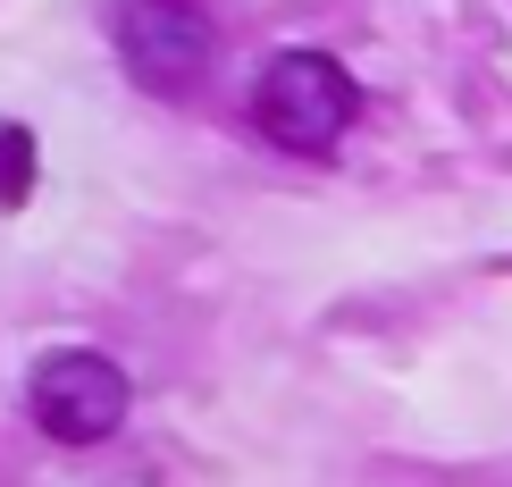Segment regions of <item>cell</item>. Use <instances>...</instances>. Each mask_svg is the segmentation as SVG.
I'll list each match as a JSON object with an SVG mask.
<instances>
[{
  "label": "cell",
  "instance_id": "obj_1",
  "mask_svg": "<svg viewBox=\"0 0 512 487\" xmlns=\"http://www.w3.org/2000/svg\"><path fill=\"white\" fill-rule=\"evenodd\" d=\"M353 118H361V84L336 68L328 51H286V59H269L261 84H252V126L294 160L336 152Z\"/></svg>",
  "mask_w": 512,
  "mask_h": 487
},
{
  "label": "cell",
  "instance_id": "obj_2",
  "mask_svg": "<svg viewBox=\"0 0 512 487\" xmlns=\"http://www.w3.org/2000/svg\"><path fill=\"white\" fill-rule=\"evenodd\" d=\"M110 34H118L126 76L160 101H185L210 76V59H219V26H210L202 0H126Z\"/></svg>",
  "mask_w": 512,
  "mask_h": 487
},
{
  "label": "cell",
  "instance_id": "obj_3",
  "mask_svg": "<svg viewBox=\"0 0 512 487\" xmlns=\"http://www.w3.org/2000/svg\"><path fill=\"white\" fill-rule=\"evenodd\" d=\"M34 404V429L51 437V446H101V437H118L126 420V370L110 362V353H51V362L34 370L26 387Z\"/></svg>",
  "mask_w": 512,
  "mask_h": 487
},
{
  "label": "cell",
  "instance_id": "obj_4",
  "mask_svg": "<svg viewBox=\"0 0 512 487\" xmlns=\"http://www.w3.org/2000/svg\"><path fill=\"white\" fill-rule=\"evenodd\" d=\"M34 194V135L26 126H0V202H26Z\"/></svg>",
  "mask_w": 512,
  "mask_h": 487
}]
</instances>
